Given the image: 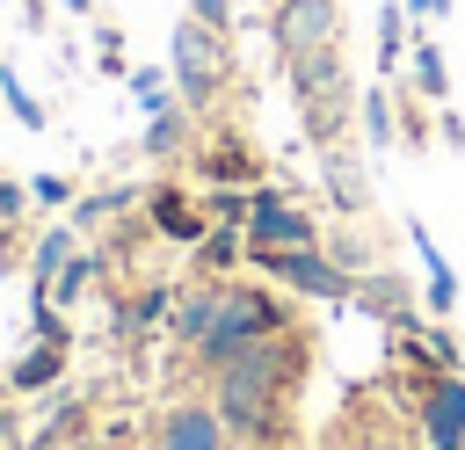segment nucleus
<instances>
[{
	"instance_id": "nucleus-1",
	"label": "nucleus",
	"mask_w": 465,
	"mask_h": 450,
	"mask_svg": "<svg viewBox=\"0 0 465 450\" xmlns=\"http://www.w3.org/2000/svg\"><path fill=\"white\" fill-rule=\"evenodd\" d=\"M291 370H298V356L283 348V334L232 348V356L218 363V399H211V406H218V421H225L240 443H262V428H269V414H276V399H283Z\"/></svg>"
},
{
	"instance_id": "nucleus-2",
	"label": "nucleus",
	"mask_w": 465,
	"mask_h": 450,
	"mask_svg": "<svg viewBox=\"0 0 465 450\" xmlns=\"http://www.w3.org/2000/svg\"><path fill=\"white\" fill-rule=\"evenodd\" d=\"M269 334H283V305H276L269 290L218 283V319H211V334H203L196 348H203V363L218 370L232 348H247V341H269Z\"/></svg>"
},
{
	"instance_id": "nucleus-3",
	"label": "nucleus",
	"mask_w": 465,
	"mask_h": 450,
	"mask_svg": "<svg viewBox=\"0 0 465 450\" xmlns=\"http://www.w3.org/2000/svg\"><path fill=\"white\" fill-rule=\"evenodd\" d=\"M291 94H298L305 131L327 145V138L341 131V116H349V65H341V44H327V51L298 58V65H291Z\"/></svg>"
},
{
	"instance_id": "nucleus-4",
	"label": "nucleus",
	"mask_w": 465,
	"mask_h": 450,
	"mask_svg": "<svg viewBox=\"0 0 465 450\" xmlns=\"http://www.w3.org/2000/svg\"><path fill=\"white\" fill-rule=\"evenodd\" d=\"M254 254V269L262 276H276V283H291V290H312V298H327V305H341V298H356V276L312 240V247H247Z\"/></svg>"
},
{
	"instance_id": "nucleus-5",
	"label": "nucleus",
	"mask_w": 465,
	"mask_h": 450,
	"mask_svg": "<svg viewBox=\"0 0 465 450\" xmlns=\"http://www.w3.org/2000/svg\"><path fill=\"white\" fill-rule=\"evenodd\" d=\"M218 36L225 29H211V22H196V15H182L174 22V94H182V109H203L211 94H218V80H225V51H218Z\"/></svg>"
},
{
	"instance_id": "nucleus-6",
	"label": "nucleus",
	"mask_w": 465,
	"mask_h": 450,
	"mask_svg": "<svg viewBox=\"0 0 465 450\" xmlns=\"http://www.w3.org/2000/svg\"><path fill=\"white\" fill-rule=\"evenodd\" d=\"M269 44H276L283 65H298V58L341 44V7H334V0H276V15H269Z\"/></svg>"
},
{
	"instance_id": "nucleus-7",
	"label": "nucleus",
	"mask_w": 465,
	"mask_h": 450,
	"mask_svg": "<svg viewBox=\"0 0 465 450\" xmlns=\"http://www.w3.org/2000/svg\"><path fill=\"white\" fill-rule=\"evenodd\" d=\"M320 240V218L283 203L276 189H254V210H247V247H312Z\"/></svg>"
},
{
	"instance_id": "nucleus-8",
	"label": "nucleus",
	"mask_w": 465,
	"mask_h": 450,
	"mask_svg": "<svg viewBox=\"0 0 465 450\" xmlns=\"http://www.w3.org/2000/svg\"><path fill=\"white\" fill-rule=\"evenodd\" d=\"M421 435H429V450H465V377H458V370H436V377H429Z\"/></svg>"
},
{
	"instance_id": "nucleus-9",
	"label": "nucleus",
	"mask_w": 465,
	"mask_h": 450,
	"mask_svg": "<svg viewBox=\"0 0 465 450\" xmlns=\"http://www.w3.org/2000/svg\"><path fill=\"white\" fill-rule=\"evenodd\" d=\"M232 428L218 421V406H174L160 421V450H225Z\"/></svg>"
},
{
	"instance_id": "nucleus-10",
	"label": "nucleus",
	"mask_w": 465,
	"mask_h": 450,
	"mask_svg": "<svg viewBox=\"0 0 465 450\" xmlns=\"http://www.w3.org/2000/svg\"><path fill=\"white\" fill-rule=\"evenodd\" d=\"M320 181H327L334 210H349V218L371 203V189H363V167H356V152H349L341 138H327V145H320Z\"/></svg>"
},
{
	"instance_id": "nucleus-11",
	"label": "nucleus",
	"mask_w": 465,
	"mask_h": 450,
	"mask_svg": "<svg viewBox=\"0 0 465 450\" xmlns=\"http://www.w3.org/2000/svg\"><path fill=\"white\" fill-rule=\"evenodd\" d=\"M407 240H414V254H421V298H429V312H436V319H450V312H458V276H450L443 247H436L421 225H407Z\"/></svg>"
},
{
	"instance_id": "nucleus-12",
	"label": "nucleus",
	"mask_w": 465,
	"mask_h": 450,
	"mask_svg": "<svg viewBox=\"0 0 465 450\" xmlns=\"http://www.w3.org/2000/svg\"><path fill=\"white\" fill-rule=\"evenodd\" d=\"M145 210H153V225H160L167 240H189V247H196V240L211 232V210H196L182 189H145Z\"/></svg>"
},
{
	"instance_id": "nucleus-13",
	"label": "nucleus",
	"mask_w": 465,
	"mask_h": 450,
	"mask_svg": "<svg viewBox=\"0 0 465 450\" xmlns=\"http://www.w3.org/2000/svg\"><path fill=\"white\" fill-rule=\"evenodd\" d=\"M58 370H65V341H36V348H22L7 363V385L15 392H44V385H58Z\"/></svg>"
},
{
	"instance_id": "nucleus-14",
	"label": "nucleus",
	"mask_w": 465,
	"mask_h": 450,
	"mask_svg": "<svg viewBox=\"0 0 465 450\" xmlns=\"http://www.w3.org/2000/svg\"><path fill=\"white\" fill-rule=\"evenodd\" d=\"M407 65H414V94L443 109V102H450V65H443L436 36H414V44H407Z\"/></svg>"
},
{
	"instance_id": "nucleus-15",
	"label": "nucleus",
	"mask_w": 465,
	"mask_h": 450,
	"mask_svg": "<svg viewBox=\"0 0 465 450\" xmlns=\"http://www.w3.org/2000/svg\"><path fill=\"white\" fill-rule=\"evenodd\" d=\"M196 167H203V181H211V189H240V181H254V174H262V167L247 160V145H232V138H225V145H211Z\"/></svg>"
},
{
	"instance_id": "nucleus-16",
	"label": "nucleus",
	"mask_w": 465,
	"mask_h": 450,
	"mask_svg": "<svg viewBox=\"0 0 465 450\" xmlns=\"http://www.w3.org/2000/svg\"><path fill=\"white\" fill-rule=\"evenodd\" d=\"M73 247H80V240H73V225H51V232L29 247V283H36V298L51 290V276L65 269V254H73Z\"/></svg>"
},
{
	"instance_id": "nucleus-17",
	"label": "nucleus",
	"mask_w": 465,
	"mask_h": 450,
	"mask_svg": "<svg viewBox=\"0 0 465 450\" xmlns=\"http://www.w3.org/2000/svg\"><path fill=\"white\" fill-rule=\"evenodd\" d=\"M240 247H247V225H211V232L196 240V269H211V276H218V269H232V261H240Z\"/></svg>"
},
{
	"instance_id": "nucleus-18",
	"label": "nucleus",
	"mask_w": 465,
	"mask_h": 450,
	"mask_svg": "<svg viewBox=\"0 0 465 450\" xmlns=\"http://www.w3.org/2000/svg\"><path fill=\"white\" fill-rule=\"evenodd\" d=\"M211 319H218V283H211V290H189V298L174 305V334H182L189 348L211 334Z\"/></svg>"
},
{
	"instance_id": "nucleus-19",
	"label": "nucleus",
	"mask_w": 465,
	"mask_h": 450,
	"mask_svg": "<svg viewBox=\"0 0 465 450\" xmlns=\"http://www.w3.org/2000/svg\"><path fill=\"white\" fill-rule=\"evenodd\" d=\"M131 102H138L145 116L174 109V73H160V65H138V73H131Z\"/></svg>"
},
{
	"instance_id": "nucleus-20",
	"label": "nucleus",
	"mask_w": 465,
	"mask_h": 450,
	"mask_svg": "<svg viewBox=\"0 0 465 450\" xmlns=\"http://www.w3.org/2000/svg\"><path fill=\"white\" fill-rule=\"evenodd\" d=\"M182 138H189V109H160V116H145V152H153V160L182 152Z\"/></svg>"
},
{
	"instance_id": "nucleus-21",
	"label": "nucleus",
	"mask_w": 465,
	"mask_h": 450,
	"mask_svg": "<svg viewBox=\"0 0 465 450\" xmlns=\"http://www.w3.org/2000/svg\"><path fill=\"white\" fill-rule=\"evenodd\" d=\"M94 269H102V261H94V254H80V247H73V254H65V269H58V276H51V290H44V298H51V305H73V298H80V290H87V283H94Z\"/></svg>"
},
{
	"instance_id": "nucleus-22",
	"label": "nucleus",
	"mask_w": 465,
	"mask_h": 450,
	"mask_svg": "<svg viewBox=\"0 0 465 450\" xmlns=\"http://www.w3.org/2000/svg\"><path fill=\"white\" fill-rule=\"evenodd\" d=\"M0 94H7V116H15V123L44 131V102H36L29 87H22V73H15V65H0Z\"/></svg>"
},
{
	"instance_id": "nucleus-23",
	"label": "nucleus",
	"mask_w": 465,
	"mask_h": 450,
	"mask_svg": "<svg viewBox=\"0 0 465 450\" xmlns=\"http://www.w3.org/2000/svg\"><path fill=\"white\" fill-rule=\"evenodd\" d=\"M407 7H378V65H392L400 51H407Z\"/></svg>"
},
{
	"instance_id": "nucleus-24",
	"label": "nucleus",
	"mask_w": 465,
	"mask_h": 450,
	"mask_svg": "<svg viewBox=\"0 0 465 450\" xmlns=\"http://www.w3.org/2000/svg\"><path fill=\"white\" fill-rule=\"evenodd\" d=\"M363 138L371 152H392V94H363Z\"/></svg>"
},
{
	"instance_id": "nucleus-25",
	"label": "nucleus",
	"mask_w": 465,
	"mask_h": 450,
	"mask_svg": "<svg viewBox=\"0 0 465 450\" xmlns=\"http://www.w3.org/2000/svg\"><path fill=\"white\" fill-rule=\"evenodd\" d=\"M167 305H174V298H167V290L153 283V290H138V298L124 305V319H116V327H124V334H145V327H153V319H160Z\"/></svg>"
},
{
	"instance_id": "nucleus-26",
	"label": "nucleus",
	"mask_w": 465,
	"mask_h": 450,
	"mask_svg": "<svg viewBox=\"0 0 465 450\" xmlns=\"http://www.w3.org/2000/svg\"><path fill=\"white\" fill-rule=\"evenodd\" d=\"M131 203V189H109V196H87L80 210H73V225H94V218H109V210H124Z\"/></svg>"
},
{
	"instance_id": "nucleus-27",
	"label": "nucleus",
	"mask_w": 465,
	"mask_h": 450,
	"mask_svg": "<svg viewBox=\"0 0 465 450\" xmlns=\"http://www.w3.org/2000/svg\"><path fill=\"white\" fill-rule=\"evenodd\" d=\"M65 196H73L65 174H36V181H29V203H65Z\"/></svg>"
},
{
	"instance_id": "nucleus-28",
	"label": "nucleus",
	"mask_w": 465,
	"mask_h": 450,
	"mask_svg": "<svg viewBox=\"0 0 465 450\" xmlns=\"http://www.w3.org/2000/svg\"><path fill=\"white\" fill-rule=\"evenodd\" d=\"M189 15L211 22V29H232V0H189Z\"/></svg>"
},
{
	"instance_id": "nucleus-29",
	"label": "nucleus",
	"mask_w": 465,
	"mask_h": 450,
	"mask_svg": "<svg viewBox=\"0 0 465 450\" xmlns=\"http://www.w3.org/2000/svg\"><path fill=\"white\" fill-rule=\"evenodd\" d=\"M15 210H22V189H15V181H0V218H15Z\"/></svg>"
},
{
	"instance_id": "nucleus-30",
	"label": "nucleus",
	"mask_w": 465,
	"mask_h": 450,
	"mask_svg": "<svg viewBox=\"0 0 465 450\" xmlns=\"http://www.w3.org/2000/svg\"><path fill=\"white\" fill-rule=\"evenodd\" d=\"M0 443H15V414H0Z\"/></svg>"
},
{
	"instance_id": "nucleus-31",
	"label": "nucleus",
	"mask_w": 465,
	"mask_h": 450,
	"mask_svg": "<svg viewBox=\"0 0 465 450\" xmlns=\"http://www.w3.org/2000/svg\"><path fill=\"white\" fill-rule=\"evenodd\" d=\"M58 7H73V15H87V7H94V0H58Z\"/></svg>"
},
{
	"instance_id": "nucleus-32",
	"label": "nucleus",
	"mask_w": 465,
	"mask_h": 450,
	"mask_svg": "<svg viewBox=\"0 0 465 450\" xmlns=\"http://www.w3.org/2000/svg\"><path fill=\"white\" fill-rule=\"evenodd\" d=\"M225 450H262V443H225Z\"/></svg>"
},
{
	"instance_id": "nucleus-33",
	"label": "nucleus",
	"mask_w": 465,
	"mask_h": 450,
	"mask_svg": "<svg viewBox=\"0 0 465 450\" xmlns=\"http://www.w3.org/2000/svg\"><path fill=\"white\" fill-rule=\"evenodd\" d=\"M0 385H7V377H0Z\"/></svg>"
}]
</instances>
